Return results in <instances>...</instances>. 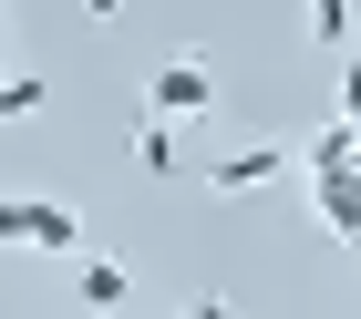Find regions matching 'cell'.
<instances>
[{"instance_id": "1", "label": "cell", "mask_w": 361, "mask_h": 319, "mask_svg": "<svg viewBox=\"0 0 361 319\" xmlns=\"http://www.w3.org/2000/svg\"><path fill=\"white\" fill-rule=\"evenodd\" d=\"M300 175H310V206H320V227H331L341 247H361V124H351V113H341V124L300 155Z\"/></svg>"}, {"instance_id": "4", "label": "cell", "mask_w": 361, "mask_h": 319, "mask_svg": "<svg viewBox=\"0 0 361 319\" xmlns=\"http://www.w3.org/2000/svg\"><path fill=\"white\" fill-rule=\"evenodd\" d=\"M289 165H300V144H238V155L207 165V196H258V186H279Z\"/></svg>"}, {"instance_id": "8", "label": "cell", "mask_w": 361, "mask_h": 319, "mask_svg": "<svg viewBox=\"0 0 361 319\" xmlns=\"http://www.w3.org/2000/svg\"><path fill=\"white\" fill-rule=\"evenodd\" d=\"M42 104H52V93H42V73H0V124H31Z\"/></svg>"}, {"instance_id": "7", "label": "cell", "mask_w": 361, "mask_h": 319, "mask_svg": "<svg viewBox=\"0 0 361 319\" xmlns=\"http://www.w3.org/2000/svg\"><path fill=\"white\" fill-rule=\"evenodd\" d=\"M310 11V42H320V52H351V0H300Z\"/></svg>"}, {"instance_id": "2", "label": "cell", "mask_w": 361, "mask_h": 319, "mask_svg": "<svg viewBox=\"0 0 361 319\" xmlns=\"http://www.w3.org/2000/svg\"><path fill=\"white\" fill-rule=\"evenodd\" d=\"M217 93H227V73H217L207 52H155V62H145V82H135V104H145V113H176V124L217 113Z\"/></svg>"}, {"instance_id": "5", "label": "cell", "mask_w": 361, "mask_h": 319, "mask_svg": "<svg viewBox=\"0 0 361 319\" xmlns=\"http://www.w3.org/2000/svg\"><path fill=\"white\" fill-rule=\"evenodd\" d=\"M135 165H145V175H186V155H176V113H135Z\"/></svg>"}, {"instance_id": "3", "label": "cell", "mask_w": 361, "mask_h": 319, "mask_svg": "<svg viewBox=\"0 0 361 319\" xmlns=\"http://www.w3.org/2000/svg\"><path fill=\"white\" fill-rule=\"evenodd\" d=\"M0 247H52V258H73L83 247V216L62 206V196H0Z\"/></svg>"}, {"instance_id": "10", "label": "cell", "mask_w": 361, "mask_h": 319, "mask_svg": "<svg viewBox=\"0 0 361 319\" xmlns=\"http://www.w3.org/2000/svg\"><path fill=\"white\" fill-rule=\"evenodd\" d=\"M0 52H11V11H0Z\"/></svg>"}, {"instance_id": "9", "label": "cell", "mask_w": 361, "mask_h": 319, "mask_svg": "<svg viewBox=\"0 0 361 319\" xmlns=\"http://www.w3.org/2000/svg\"><path fill=\"white\" fill-rule=\"evenodd\" d=\"M124 11H135V0H83V21H93V31H114Z\"/></svg>"}, {"instance_id": "6", "label": "cell", "mask_w": 361, "mask_h": 319, "mask_svg": "<svg viewBox=\"0 0 361 319\" xmlns=\"http://www.w3.org/2000/svg\"><path fill=\"white\" fill-rule=\"evenodd\" d=\"M73 299H83V309H124V299H135V268H124V258H83Z\"/></svg>"}]
</instances>
